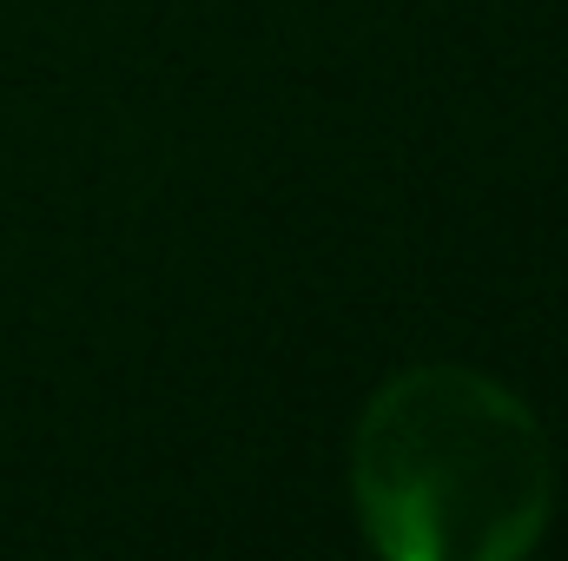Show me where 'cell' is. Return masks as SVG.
I'll use <instances>...</instances> for the list:
<instances>
[{
    "label": "cell",
    "mask_w": 568,
    "mask_h": 561,
    "mask_svg": "<svg viewBox=\"0 0 568 561\" xmlns=\"http://www.w3.org/2000/svg\"><path fill=\"white\" fill-rule=\"evenodd\" d=\"M351 502L390 561H516L556 516V449L509 384L410 364L357 417Z\"/></svg>",
    "instance_id": "6da1fadb"
}]
</instances>
